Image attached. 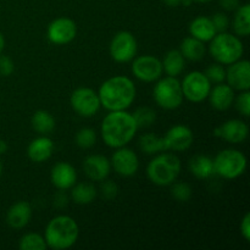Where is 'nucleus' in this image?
<instances>
[{
  "label": "nucleus",
  "instance_id": "nucleus-22",
  "mask_svg": "<svg viewBox=\"0 0 250 250\" xmlns=\"http://www.w3.org/2000/svg\"><path fill=\"white\" fill-rule=\"evenodd\" d=\"M189 34L193 38L202 41L203 43L210 42L216 34L214 24H212L211 19L207 16H198L193 20L188 27Z\"/></svg>",
  "mask_w": 250,
  "mask_h": 250
},
{
  "label": "nucleus",
  "instance_id": "nucleus-9",
  "mask_svg": "<svg viewBox=\"0 0 250 250\" xmlns=\"http://www.w3.org/2000/svg\"><path fill=\"white\" fill-rule=\"evenodd\" d=\"M181 87L186 99L192 103H202L208 99V95L211 90V82L204 72L192 71L185 76Z\"/></svg>",
  "mask_w": 250,
  "mask_h": 250
},
{
  "label": "nucleus",
  "instance_id": "nucleus-42",
  "mask_svg": "<svg viewBox=\"0 0 250 250\" xmlns=\"http://www.w3.org/2000/svg\"><path fill=\"white\" fill-rule=\"evenodd\" d=\"M164 4L166 5V6H170V7H177L180 6L181 4H182L183 0H163Z\"/></svg>",
  "mask_w": 250,
  "mask_h": 250
},
{
  "label": "nucleus",
  "instance_id": "nucleus-15",
  "mask_svg": "<svg viewBox=\"0 0 250 250\" xmlns=\"http://www.w3.org/2000/svg\"><path fill=\"white\" fill-rule=\"evenodd\" d=\"M227 84L232 88L242 92L250 89V63L248 60L239 59L236 62L229 65L226 70Z\"/></svg>",
  "mask_w": 250,
  "mask_h": 250
},
{
  "label": "nucleus",
  "instance_id": "nucleus-23",
  "mask_svg": "<svg viewBox=\"0 0 250 250\" xmlns=\"http://www.w3.org/2000/svg\"><path fill=\"white\" fill-rule=\"evenodd\" d=\"M190 173L199 180H207L214 175V163L212 159L207 155H195L188 163Z\"/></svg>",
  "mask_w": 250,
  "mask_h": 250
},
{
  "label": "nucleus",
  "instance_id": "nucleus-33",
  "mask_svg": "<svg viewBox=\"0 0 250 250\" xmlns=\"http://www.w3.org/2000/svg\"><path fill=\"white\" fill-rule=\"evenodd\" d=\"M171 187V195L181 203H186L192 198V187L186 182H173Z\"/></svg>",
  "mask_w": 250,
  "mask_h": 250
},
{
  "label": "nucleus",
  "instance_id": "nucleus-26",
  "mask_svg": "<svg viewBox=\"0 0 250 250\" xmlns=\"http://www.w3.org/2000/svg\"><path fill=\"white\" fill-rule=\"evenodd\" d=\"M32 128L41 136H46L55 129V119L53 115L46 110H38L32 115L31 119Z\"/></svg>",
  "mask_w": 250,
  "mask_h": 250
},
{
  "label": "nucleus",
  "instance_id": "nucleus-6",
  "mask_svg": "<svg viewBox=\"0 0 250 250\" xmlns=\"http://www.w3.org/2000/svg\"><path fill=\"white\" fill-rule=\"evenodd\" d=\"M214 172L225 180H234L243 175L247 170V158L236 149H224L215 159Z\"/></svg>",
  "mask_w": 250,
  "mask_h": 250
},
{
  "label": "nucleus",
  "instance_id": "nucleus-31",
  "mask_svg": "<svg viewBox=\"0 0 250 250\" xmlns=\"http://www.w3.org/2000/svg\"><path fill=\"white\" fill-rule=\"evenodd\" d=\"M132 115H133V119L136 121L138 129L150 127L156 120V112L151 107L148 106L138 107Z\"/></svg>",
  "mask_w": 250,
  "mask_h": 250
},
{
  "label": "nucleus",
  "instance_id": "nucleus-2",
  "mask_svg": "<svg viewBox=\"0 0 250 250\" xmlns=\"http://www.w3.org/2000/svg\"><path fill=\"white\" fill-rule=\"evenodd\" d=\"M136 85L126 76H114L99 88L100 104L109 111L127 110L136 99Z\"/></svg>",
  "mask_w": 250,
  "mask_h": 250
},
{
  "label": "nucleus",
  "instance_id": "nucleus-28",
  "mask_svg": "<svg viewBox=\"0 0 250 250\" xmlns=\"http://www.w3.org/2000/svg\"><path fill=\"white\" fill-rule=\"evenodd\" d=\"M233 31L238 37H248L250 34V5H239L233 19Z\"/></svg>",
  "mask_w": 250,
  "mask_h": 250
},
{
  "label": "nucleus",
  "instance_id": "nucleus-14",
  "mask_svg": "<svg viewBox=\"0 0 250 250\" xmlns=\"http://www.w3.org/2000/svg\"><path fill=\"white\" fill-rule=\"evenodd\" d=\"M163 138L165 142L166 150L185 151L192 146L194 136L189 127L185 125H176L166 132Z\"/></svg>",
  "mask_w": 250,
  "mask_h": 250
},
{
  "label": "nucleus",
  "instance_id": "nucleus-37",
  "mask_svg": "<svg viewBox=\"0 0 250 250\" xmlns=\"http://www.w3.org/2000/svg\"><path fill=\"white\" fill-rule=\"evenodd\" d=\"M100 192H102L103 198H105V199H114V198H116L117 193H119V187H117L116 183L112 182V181L104 180V182L100 186Z\"/></svg>",
  "mask_w": 250,
  "mask_h": 250
},
{
  "label": "nucleus",
  "instance_id": "nucleus-44",
  "mask_svg": "<svg viewBox=\"0 0 250 250\" xmlns=\"http://www.w3.org/2000/svg\"><path fill=\"white\" fill-rule=\"evenodd\" d=\"M4 46H5V39H4V36H2V34L0 33V54H1V51L4 50Z\"/></svg>",
  "mask_w": 250,
  "mask_h": 250
},
{
  "label": "nucleus",
  "instance_id": "nucleus-24",
  "mask_svg": "<svg viewBox=\"0 0 250 250\" xmlns=\"http://www.w3.org/2000/svg\"><path fill=\"white\" fill-rule=\"evenodd\" d=\"M161 63H163V71L166 75L171 76V77H177L185 70L186 59L183 58L180 50L173 49L165 54Z\"/></svg>",
  "mask_w": 250,
  "mask_h": 250
},
{
  "label": "nucleus",
  "instance_id": "nucleus-3",
  "mask_svg": "<svg viewBox=\"0 0 250 250\" xmlns=\"http://www.w3.org/2000/svg\"><path fill=\"white\" fill-rule=\"evenodd\" d=\"M80 227L75 219L67 215H59L48 222L44 232L46 247L54 250L68 249L77 242Z\"/></svg>",
  "mask_w": 250,
  "mask_h": 250
},
{
  "label": "nucleus",
  "instance_id": "nucleus-21",
  "mask_svg": "<svg viewBox=\"0 0 250 250\" xmlns=\"http://www.w3.org/2000/svg\"><path fill=\"white\" fill-rule=\"evenodd\" d=\"M54 148H55L54 142L49 137H37L29 143L28 148H27V155H28L29 160H32L33 163L41 164L48 160L53 155Z\"/></svg>",
  "mask_w": 250,
  "mask_h": 250
},
{
  "label": "nucleus",
  "instance_id": "nucleus-27",
  "mask_svg": "<svg viewBox=\"0 0 250 250\" xmlns=\"http://www.w3.org/2000/svg\"><path fill=\"white\" fill-rule=\"evenodd\" d=\"M97 188L88 182L75 183L71 188V199L78 205H88L97 198Z\"/></svg>",
  "mask_w": 250,
  "mask_h": 250
},
{
  "label": "nucleus",
  "instance_id": "nucleus-13",
  "mask_svg": "<svg viewBox=\"0 0 250 250\" xmlns=\"http://www.w3.org/2000/svg\"><path fill=\"white\" fill-rule=\"evenodd\" d=\"M111 167L121 177H132L137 173L139 167V160L137 154L132 149L121 146L116 148L111 156Z\"/></svg>",
  "mask_w": 250,
  "mask_h": 250
},
{
  "label": "nucleus",
  "instance_id": "nucleus-4",
  "mask_svg": "<svg viewBox=\"0 0 250 250\" xmlns=\"http://www.w3.org/2000/svg\"><path fill=\"white\" fill-rule=\"evenodd\" d=\"M182 164L180 158L172 153L158 154L146 166V176L153 185L159 187L171 186L180 176Z\"/></svg>",
  "mask_w": 250,
  "mask_h": 250
},
{
  "label": "nucleus",
  "instance_id": "nucleus-5",
  "mask_svg": "<svg viewBox=\"0 0 250 250\" xmlns=\"http://www.w3.org/2000/svg\"><path fill=\"white\" fill-rule=\"evenodd\" d=\"M209 51L216 62L221 65H231L242 59L244 46L238 36L227 32H220L210 41Z\"/></svg>",
  "mask_w": 250,
  "mask_h": 250
},
{
  "label": "nucleus",
  "instance_id": "nucleus-25",
  "mask_svg": "<svg viewBox=\"0 0 250 250\" xmlns=\"http://www.w3.org/2000/svg\"><path fill=\"white\" fill-rule=\"evenodd\" d=\"M180 51L186 60L200 61L204 58L207 49H205L204 43L202 41H198V39L189 36L182 41L180 45Z\"/></svg>",
  "mask_w": 250,
  "mask_h": 250
},
{
  "label": "nucleus",
  "instance_id": "nucleus-32",
  "mask_svg": "<svg viewBox=\"0 0 250 250\" xmlns=\"http://www.w3.org/2000/svg\"><path fill=\"white\" fill-rule=\"evenodd\" d=\"M75 141L77 146H80L81 149H90L97 143V133L94 129L84 127L76 133Z\"/></svg>",
  "mask_w": 250,
  "mask_h": 250
},
{
  "label": "nucleus",
  "instance_id": "nucleus-1",
  "mask_svg": "<svg viewBox=\"0 0 250 250\" xmlns=\"http://www.w3.org/2000/svg\"><path fill=\"white\" fill-rule=\"evenodd\" d=\"M138 127L133 119V115L126 110L110 111L103 119L100 133L104 143L110 148H121L131 143L136 136Z\"/></svg>",
  "mask_w": 250,
  "mask_h": 250
},
{
  "label": "nucleus",
  "instance_id": "nucleus-12",
  "mask_svg": "<svg viewBox=\"0 0 250 250\" xmlns=\"http://www.w3.org/2000/svg\"><path fill=\"white\" fill-rule=\"evenodd\" d=\"M77 36V26L68 17H58L49 23L46 37L55 45H65L71 43Z\"/></svg>",
  "mask_w": 250,
  "mask_h": 250
},
{
  "label": "nucleus",
  "instance_id": "nucleus-30",
  "mask_svg": "<svg viewBox=\"0 0 250 250\" xmlns=\"http://www.w3.org/2000/svg\"><path fill=\"white\" fill-rule=\"evenodd\" d=\"M19 248L21 250H45V239L38 233H26L21 237L19 242Z\"/></svg>",
  "mask_w": 250,
  "mask_h": 250
},
{
  "label": "nucleus",
  "instance_id": "nucleus-34",
  "mask_svg": "<svg viewBox=\"0 0 250 250\" xmlns=\"http://www.w3.org/2000/svg\"><path fill=\"white\" fill-rule=\"evenodd\" d=\"M205 76L209 78L210 82L212 83H222L226 80V70L221 63L216 62L210 65L209 67L205 70Z\"/></svg>",
  "mask_w": 250,
  "mask_h": 250
},
{
  "label": "nucleus",
  "instance_id": "nucleus-19",
  "mask_svg": "<svg viewBox=\"0 0 250 250\" xmlns=\"http://www.w3.org/2000/svg\"><path fill=\"white\" fill-rule=\"evenodd\" d=\"M32 217V208L28 202L20 200L11 205L6 214V222L11 229H21L28 225Z\"/></svg>",
  "mask_w": 250,
  "mask_h": 250
},
{
  "label": "nucleus",
  "instance_id": "nucleus-18",
  "mask_svg": "<svg viewBox=\"0 0 250 250\" xmlns=\"http://www.w3.org/2000/svg\"><path fill=\"white\" fill-rule=\"evenodd\" d=\"M50 181L59 190L71 189L77 181V172L71 164L60 161L51 168Z\"/></svg>",
  "mask_w": 250,
  "mask_h": 250
},
{
  "label": "nucleus",
  "instance_id": "nucleus-20",
  "mask_svg": "<svg viewBox=\"0 0 250 250\" xmlns=\"http://www.w3.org/2000/svg\"><path fill=\"white\" fill-rule=\"evenodd\" d=\"M208 98H209L210 105L215 110L226 111L233 104L234 89H232L229 84H225L224 82L217 83L214 88H211Z\"/></svg>",
  "mask_w": 250,
  "mask_h": 250
},
{
  "label": "nucleus",
  "instance_id": "nucleus-35",
  "mask_svg": "<svg viewBox=\"0 0 250 250\" xmlns=\"http://www.w3.org/2000/svg\"><path fill=\"white\" fill-rule=\"evenodd\" d=\"M234 105L238 110L239 114L244 117H248L250 115V92L249 90H242L241 94L234 98Z\"/></svg>",
  "mask_w": 250,
  "mask_h": 250
},
{
  "label": "nucleus",
  "instance_id": "nucleus-45",
  "mask_svg": "<svg viewBox=\"0 0 250 250\" xmlns=\"http://www.w3.org/2000/svg\"><path fill=\"white\" fill-rule=\"evenodd\" d=\"M192 2H202V4H205V2H209L211 0H190Z\"/></svg>",
  "mask_w": 250,
  "mask_h": 250
},
{
  "label": "nucleus",
  "instance_id": "nucleus-38",
  "mask_svg": "<svg viewBox=\"0 0 250 250\" xmlns=\"http://www.w3.org/2000/svg\"><path fill=\"white\" fill-rule=\"evenodd\" d=\"M15 70V63L9 56L1 55L0 54V76H4V77H7V76L12 75Z\"/></svg>",
  "mask_w": 250,
  "mask_h": 250
},
{
  "label": "nucleus",
  "instance_id": "nucleus-40",
  "mask_svg": "<svg viewBox=\"0 0 250 250\" xmlns=\"http://www.w3.org/2000/svg\"><path fill=\"white\" fill-rule=\"evenodd\" d=\"M220 5L226 11H236L238 6L241 5L239 0H219Z\"/></svg>",
  "mask_w": 250,
  "mask_h": 250
},
{
  "label": "nucleus",
  "instance_id": "nucleus-41",
  "mask_svg": "<svg viewBox=\"0 0 250 250\" xmlns=\"http://www.w3.org/2000/svg\"><path fill=\"white\" fill-rule=\"evenodd\" d=\"M61 193H59L58 195H55V202H54V204L56 205V207H58V204L59 203H61L60 204V207H63V205H66L67 204V200H68V198H67V195L66 194H63V190H60Z\"/></svg>",
  "mask_w": 250,
  "mask_h": 250
},
{
  "label": "nucleus",
  "instance_id": "nucleus-11",
  "mask_svg": "<svg viewBox=\"0 0 250 250\" xmlns=\"http://www.w3.org/2000/svg\"><path fill=\"white\" fill-rule=\"evenodd\" d=\"M132 62V73L137 80L146 83L156 82L163 75V63L156 56L142 55L134 58Z\"/></svg>",
  "mask_w": 250,
  "mask_h": 250
},
{
  "label": "nucleus",
  "instance_id": "nucleus-16",
  "mask_svg": "<svg viewBox=\"0 0 250 250\" xmlns=\"http://www.w3.org/2000/svg\"><path fill=\"white\" fill-rule=\"evenodd\" d=\"M248 125L244 121H242V120L237 119H232L224 122L221 126H219L214 131L215 136L232 144H238L244 142L247 137H248Z\"/></svg>",
  "mask_w": 250,
  "mask_h": 250
},
{
  "label": "nucleus",
  "instance_id": "nucleus-8",
  "mask_svg": "<svg viewBox=\"0 0 250 250\" xmlns=\"http://www.w3.org/2000/svg\"><path fill=\"white\" fill-rule=\"evenodd\" d=\"M137 50L138 44L136 37L128 31L117 32L110 42V56L119 63L129 62L133 60L137 55Z\"/></svg>",
  "mask_w": 250,
  "mask_h": 250
},
{
  "label": "nucleus",
  "instance_id": "nucleus-43",
  "mask_svg": "<svg viewBox=\"0 0 250 250\" xmlns=\"http://www.w3.org/2000/svg\"><path fill=\"white\" fill-rule=\"evenodd\" d=\"M7 150V144L5 141H1L0 139V154H5Z\"/></svg>",
  "mask_w": 250,
  "mask_h": 250
},
{
  "label": "nucleus",
  "instance_id": "nucleus-29",
  "mask_svg": "<svg viewBox=\"0 0 250 250\" xmlns=\"http://www.w3.org/2000/svg\"><path fill=\"white\" fill-rule=\"evenodd\" d=\"M139 148L143 153L148 154V155H154V154L161 153V151H167L163 137H158L154 133L143 134L139 138Z\"/></svg>",
  "mask_w": 250,
  "mask_h": 250
},
{
  "label": "nucleus",
  "instance_id": "nucleus-39",
  "mask_svg": "<svg viewBox=\"0 0 250 250\" xmlns=\"http://www.w3.org/2000/svg\"><path fill=\"white\" fill-rule=\"evenodd\" d=\"M239 229H241L242 237H243L247 242H249L250 241V214L249 212H247V214L244 215Z\"/></svg>",
  "mask_w": 250,
  "mask_h": 250
},
{
  "label": "nucleus",
  "instance_id": "nucleus-36",
  "mask_svg": "<svg viewBox=\"0 0 250 250\" xmlns=\"http://www.w3.org/2000/svg\"><path fill=\"white\" fill-rule=\"evenodd\" d=\"M211 22L212 24H214L215 29H216V33H220V32L227 31L229 24V19L225 12H216V14L211 17Z\"/></svg>",
  "mask_w": 250,
  "mask_h": 250
},
{
  "label": "nucleus",
  "instance_id": "nucleus-17",
  "mask_svg": "<svg viewBox=\"0 0 250 250\" xmlns=\"http://www.w3.org/2000/svg\"><path fill=\"white\" fill-rule=\"evenodd\" d=\"M83 170H84L85 176L90 181L102 182V181L106 180L107 176L111 172V163L104 155L94 154V155H89L84 159Z\"/></svg>",
  "mask_w": 250,
  "mask_h": 250
},
{
  "label": "nucleus",
  "instance_id": "nucleus-46",
  "mask_svg": "<svg viewBox=\"0 0 250 250\" xmlns=\"http://www.w3.org/2000/svg\"><path fill=\"white\" fill-rule=\"evenodd\" d=\"M2 173V163H1V160H0V175H1Z\"/></svg>",
  "mask_w": 250,
  "mask_h": 250
},
{
  "label": "nucleus",
  "instance_id": "nucleus-7",
  "mask_svg": "<svg viewBox=\"0 0 250 250\" xmlns=\"http://www.w3.org/2000/svg\"><path fill=\"white\" fill-rule=\"evenodd\" d=\"M153 97L156 104L165 110H175L182 105L183 93L177 77L166 76L156 81L153 89Z\"/></svg>",
  "mask_w": 250,
  "mask_h": 250
},
{
  "label": "nucleus",
  "instance_id": "nucleus-10",
  "mask_svg": "<svg viewBox=\"0 0 250 250\" xmlns=\"http://www.w3.org/2000/svg\"><path fill=\"white\" fill-rule=\"evenodd\" d=\"M70 104L73 111L82 117L94 116L102 106L98 93L88 87H81L73 90L70 97Z\"/></svg>",
  "mask_w": 250,
  "mask_h": 250
}]
</instances>
